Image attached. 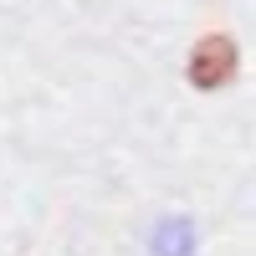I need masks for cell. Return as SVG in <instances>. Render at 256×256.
<instances>
[{
	"mask_svg": "<svg viewBox=\"0 0 256 256\" xmlns=\"http://www.w3.org/2000/svg\"><path fill=\"white\" fill-rule=\"evenodd\" d=\"M230 72H236V41L226 31H205L190 52V82L210 92V88H226Z\"/></svg>",
	"mask_w": 256,
	"mask_h": 256,
	"instance_id": "1",
	"label": "cell"
},
{
	"mask_svg": "<svg viewBox=\"0 0 256 256\" xmlns=\"http://www.w3.org/2000/svg\"><path fill=\"white\" fill-rule=\"evenodd\" d=\"M159 236H169V246L159 241V256H190V251H195V236H190V226H184V220L159 226Z\"/></svg>",
	"mask_w": 256,
	"mask_h": 256,
	"instance_id": "2",
	"label": "cell"
}]
</instances>
